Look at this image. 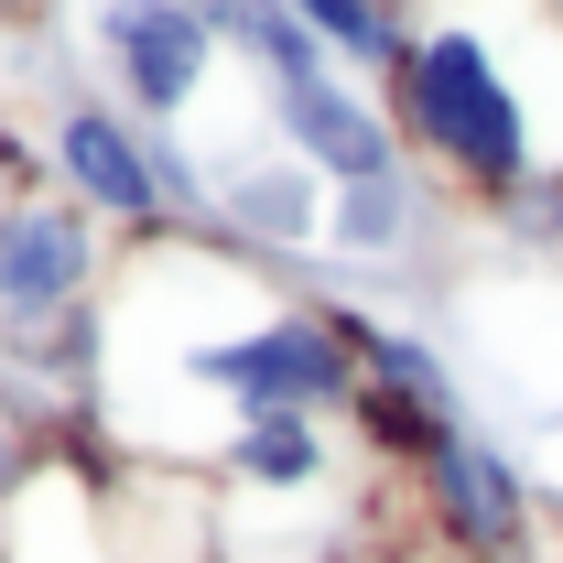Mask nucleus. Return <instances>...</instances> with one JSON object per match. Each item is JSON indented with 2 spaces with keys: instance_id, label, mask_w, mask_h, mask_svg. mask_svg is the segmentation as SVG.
<instances>
[{
  "instance_id": "obj_1",
  "label": "nucleus",
  "mask_w": 563,
  "mask_h": 563,
  "mask_svg": "<svg viewBox=\"0 0 563 563\" xmlns=\"http://www.w3.org/2000/svg\"><path fill=\"white\" fill-rule=\"evenodd\" d=\"M390 131H401V152H422L433 174L477 185L498 207L520 185H542V120L477 22H412V55L390 76Z\"/></svg>"
},
{
  "instance_id": "obj_2",
  "label": "nucleus",
  "mask_w": 563,
  "mask_h": 563,
  "mask_svg": "<svg viewBox=\"0 0 563 563\" xmlns=\"http://www.w3.org/2000/svg\"><path fill=\"white\" fill-rule=\"evenodd\" d=\"M98 282H109V228L76 196L0 207V336H66L76 314H98Z\"/></svg>"
},
{
  "instance_id": "obj_3",
  "label": "nucleus",
  "mask_w": 563,
  "mask_h": 563,
  "mask_svg": "<svg viewBox=\"0 0 563 563\" xmlns=\"http://www.w3.org/2000/svg\"><path fill=\"white\" fill-rule=\"evenodd\" d=\"M98 44H109V76L131 98V120L152 141L185 131V109L217 87V11H185V0H152V11H98Z\"/></svg>"
},
{
  "instance_id": "obj_4",
  "label": "nucleus",
  "mask_w": 563,
  "mask_h": 563,
  "mask_svg": "<svg viewBox=\"0 0 563 563\" xmlns=\"http://www.w3.org/2000/svg\"><path fill=\"white\" fill-rule=\"evenodd\" d=\"M272 120H282V152L314 174V185H390L401 174V131H390V109H368L347 76H303V87H272Z\"/></svg>"
},
{
  "instance_id": "obj_5",
  "label": "nucleus",
  "mask_w": 563,
  "mask_h": 563,
  "mask_svg": "<svg viewBox=\"0 0 563 563\" xmlns=\"http://www.w3.org/2000/svg\"><path fill=\"white\" fill-rule=\"evenodd\" d=\"M422 498H433V520H444L466 553H509V542H520V520H531L520 466H509L498 444H477L466 422L422 444Z\"/></svg>"
},
{
  "instance_id": "obj_6",
  "label": "nucleus",
  "mask_w": 563,
  "mask_h": 563,
  "mask_svg": "<svg viewBox=\"0 0 563 563\" xmlns=\"http://www.w3.org/2000/svg\"><path fill=\"white\" fill-rule=\"evenodd\" d=\"M217 217L239 228V239H272V250H303V239H325V185L282 152V163H228L217 174Z\"/></svg>"
},
{
  "instance_id": "obj_7",
  "label": "nucleus",
  "mask_w": 563,
  "mask_h": 563,
  "mask_svg": "<svg viewBox=\"0 0 563 563\" xmlns=\"http://www.w3.org/2000/svg\"><path fill=\"white\" fill-rule=\"evenodd\" d=\"M217 477L250 498H292L325 477V422H250V433H228V455H217Z\"/></svg>"
},
{
  "instance_id": "obj_8",
  "label": "nucleus",
  "mask_w": 563,
  "mask_h": 563,
  "mask_svg": "<svg viewBox=\"0 0 563 563\" xmlns=\"http://www.w3.org/2000/svg\"><path fill=\"white\" fill-rule=\"evenodd\" d=\"M303 33H314V55L336 76H401V55H412V22L401 11H368V0H303Z\"/></svg>"
},
{
  "instance_id": "obj_9",
  "label": "nucleus",
  "mask_w": 563,
  "mask_h": 563,
  "mask_svg": "<svg viewBox=\"0 0 563 563\" xmlns=\"http://www.w3.org/2000/svg\"><path fill=\"white\" fill-rule=\"evenodd\" d=\"M412 174H390V185H347V196H325V250H357V261H390L401 239H412Z\"/></svg>"
},
{
  "instance_id": "obj_10",
  "label": "nucleus",
  "mask_w": 563,
  "mask_h": 563,
  "mask_svg": "<svg viewBox=\"0 0 563 563\" xmlns=\"http://www.w3.org/2000/svg\"><path fill=\"white\" fill-rule=\"evenodd\" d=\"M22 466H33V455H22V433H11V412H0V498L22 488Z\"/></svg>"
}]
</instances>
